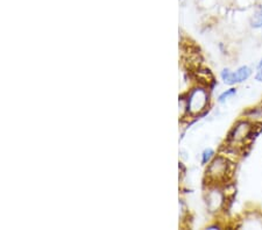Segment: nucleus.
I'll use <instances>...</instances> for the list:
<instances>
[{"mask_svg": "<svg viewBox=\"0 0 262 230\" xmlns=\"http://www.w3.org/2000/svg\"><path fill=\"white\" fill-rule=\"evenodd\" d=\"M230 163L225 158L219 156L214 158L212 163L209 165L208 170H206V173H208L209 177L214 182H221L225 181L227 174L230 173Z\"/></svg>", "mask_w": 262, "mask_h": 230, "instance_id": "nucleus-1", "label": "nucleus"}, {"mask_svg": "<svg viewBox=\"0 0 262 230\" xmlns=\"http://www.w3.org/2000/svg\"><path fill=\"white\" fill-rule=\"evenodd\" d=\"M208 99L209 95L204 90L197 89L190 95L188 100V107L192 112H201L202 110H204L206 104H208Z\"/></svg>", "mask_w": 262, "mask_h": 230, "instance_id": "nucleus-2", "label": "nucleus"}, {"mask_svg": "<svg viewBox=\"0 0 262 230\" xmlns=\"http://www.w3.org/2000/svg\"><path fill=\"white\" fill-rule=\"evenodd\" d=\"M252 127L248 122H240L234 127L233 131H232L230 135L231 141H243L251 135Z\"/></svg>", "mask_w": 262, "mask_h": 230, "instance_id": "nucleus-3", "label": "nucleus"}, {"mask_svg": "<svg viewBox=\"0 0 262 230\" xmlns=\"http://www.w3.org/2000/svg\"><path fill=\"white\" fill-rule=\"evenodd\" d=\"M251 73L252 70L249 69L248 66H242V68H239L235 72H233L235 83H242L244 81H246V79H248L249 76H251Z\"/></svg>", "mask_w": 262, "mask_h": 230, "instance_id": "nucleus-4", "label": "nucleus"}, {"mask_svg": "<svg viewBox=\"0 0 262 230\" xmlns=\"http://www.w3.org/2000/svg\"><path fill=\"white\" fill-rule=\"evenodd\" d=\"M252 27L262 28V6H257L251 20Z\"/></svg>", "mask_w": 262, "mask_h": 230, "instance_id": "nucleus-5", "label": "nucleus"}, {"mask_svg": "<svg viewBox=\"0 0 262 230\" xmlns=\"http://www.w3.org/2000/svg\"><path fill=\"white\" fill-rule=\"evenodd\" d=\"M222 79L224 83L227 84V85H234L235 81H234V74L233 72H231L229 69H224L222 71Z\"/></svg>", "mask_w": 262, "mask_h": 230, "instance_id": "nucleus-6", "label": "nucleus"}, {"mask_svg": "<svg viewBox=\"0 0 262 230\" xmlns=\"http://www.w3.org/2000/svg\"><path fill=\"white\" fill-rule=\"evenodd\" d=\"M236 93V90L235 89H230L227 90L226 92H224V93H222L221 95H219V103H224L226 101V99H229L230 97H232V95H234Z\"/></svg>", "mask_w": 262, "mask_h": 230, "instance_id": "nucleus-7", "label": "nucleus"}, {"mask_svg": "<svg viewBox=\"0 0 262 230\" xmlns=\"http://www.w3.org/2000/svg\"><path fill=\"white\" fill-rule=\"evenodd\" d=\"M213 155H214V151L212 149H206L202 155V163H203V164H206V163H209L211 158L213 157Z\"/></svg>", "mask_w": 262, "mask_h": 230, "instance_id": "nucleus-8", "label": "nucleus"}, {"mask_svg": "<svg viewBox=\"0 0 262 230\" xmlns=\"http://www.w3.org/2000/svg\"><path fill=\"white\" fill-rule=\"evenodd\" d=\"M255 79H256L257 82H262V61L260 62V64L257 65L256 74H255Z\"/></svg>", "mask_w": 262, "mask_h": 230, "instance_id": "nucleus-9", "label": "nucleus"}]
</instances>
